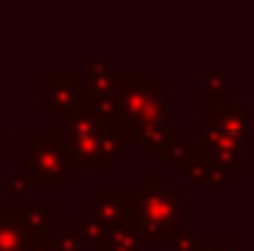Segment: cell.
<instances>
[{
    "label": "cell",
    "instance_id": "1",
    "mask_svg": "<svg viewBox=\"0 0 254 251\" xmlns=\"http://www.w3.org/2000/svg\"><path fill=\"white\" fill-rule=\"evenodd\" d=\"M55 135L64 148L71 171L81 174H110L119 161L129 158L126 126H103L81 107L55 116Z\"/></svg>",
    "mask_w": 254,
    "mask_h": 251
},
{
    "label": "cell",
    "instance_id": "2",
    "mask_svg": "<svg viewBox=\"0 0 254 251\" xmlns=\"http://www.w3.org/2000/svg\"><path fill=\"white\" fill-rule=\"evenodd\" d=\"M187 219V190L171 184V171H148L142 177V190H135V222L142 245L148 248H168L174 232L184 229Z\"/></svg>",
    "mask_w": 254,
    "mask_h": 251
},
{
    "label": "cell",
    "instance_id": "3",
    "mask_svg": "<svg viewBox=\"0 0 254 251\" xmlns=\"http://www.w3.org/2000/svg\"><path fill=\"white\" fill-rule=\"evenodd\" d=\"M26 177L32 190H64L71 168L55 129H26Z\"/></svg>",
    "mask_w": 254,
    "mask_h": 251
},
{
    "label": "cell",
    "instance_id": "4",
    "mask_svg": "<svg viewBox=\"0 0 254 251\" xmlns=\"http://www.w3.org/2000/svg\"><path fill=\"white\" fill-rule=\"evenodd\" d=\"M84 103V81L77 74H42L39 107L49 116H62Z\"/></svg>",
    "mask_w": 254,
    "mask_h": 251
},
{
    "label": "cell",
    "instance_id": "5",
    "mask_svg": "<svg viewBox=\"0 0 254 251\" xmlns=\"http://www.w3.org/2000/svg\"><path fill=\"white\" fill-rule=\"evenodd\" d=\"M132 206H135V190L132 187H103L97 190V200L84 203V213L97 216L106 229L119 226V222L132 219Z\"/></svg>",
    "mask_w": 254,
    "mask_h": 251
},
{
    "label": "cell",
    "instance_id": "6",
    "mask_svg": "<svg viewBox=\"0 0 254 251\" xmlns=\"http://www.w3.org/2000/svg\"><path fill=\"white\" fill-rule=\"evenodd\" d=\"M184 174L190 177L193 187H212V190H225L232 184V177H235L209 148H203V145L193 148V158H190V164H187Z\"/></svg>",
    "mask_w": 254,
    "mask_h": 251
},
{
    "label": "cell",
    "instance_id": "7",
    "mask_svg": "<svg viewBox=\"0 0 254 251\" xmlns=\"http://www.w3.org/2000/svg\"><path fill=\"white\" fill-rule=\"evenodd\" d=\"M16 213L19 222L26 226V232L32 235L36 245L49 242L55 235V206L45 200H16Z\"/></svg>",
    "mask_w": 254,
    "mask_h": 251
},
{
    "label": "cell",
    "instance_id": "8",
    "mask_svg": "<svg viewBox=\"0 0 254 251\" xmlns=\"http://www.w3.org/2000/svg\"><path fill=\"white\" fill-rule=\"evenodd\" d=\"M32 248H36V242L19 222L16 200L0 203V251H32Z\"/></svg>",
    "mask_w": 254,
    "mask_h": 251
},
{
    "label": "cell",
    "instance_id": "9",
    "mask_svg": "<svg viewBox=\"0 0 254 251\" xmlns=\"http://www.w3.org/2000/svg\"><path fill=\"white\" fill-rule=\"evenodd\" d=\"M142 248L145 245H142V235H138L135 222L126 219V222H119V226H113L110 232H106L103 245L97 251H142Z\"/></svg>",
    "mask_w": 254,
    "mask_h": 251
},
{
    "label": "cell",
    "instance_id": "10",
    "mask_svg": "<svg viewBox=\"0 0 254 251\" xmlns=\"http://www.w3.org/2000/svg\"><path fill=\"white\" fill-rule=\"evenodd\" d=\"M68 229L84 242V248H100V245H103V239H106V232H110L97 216L84 213V209H81V216H74V219L68 222Z\"/></svg>",
    "mask_w": 254,
    "mask_h": 251
},
{
    "label": "cell",
    "instance_id": "11",
    "mask_svg": "<svg viewBox=\"0 0 254 251\" xmlns=\"http://www.w3.org/2000/svg\"><path fill=\"white\" fill-rule=\"evenodd\" d=\"M229 107V77L209 74L203 77V113H219Z\"/></svg>",
    "mask_w": 254,
    "mask_h": 251
},
{
    "label": "cell",
    "instance_id": "12",
    "mask_svg": "<svg viewBox=\"0 0 254 251\" xmlns=\"http://www.w3.org/2000/svg\"><path fill=\"white\" fill-rule=\"evenodd\" d=\"M184 142H187V132L184 129H168L161 138H155L151 145H145L142 155L151 158V161H158V158H171V151L177 148V145H184Z\"/></svg>",
    "mask_w": 254,
    "mask_h": 251
},
{
    "label": "cell",
    "instance_id": "13",
    "mask_svg": "<svg viewBox=\"0 0 254 251\" xmlns=\"http://www.w3.org/2000/svg\"><path fill=\"white\" fill-rule=\"evenodd\" d=\"M203 235L193 232V229H180V232H174V239L168 242L171 251H203Z\"/></svg>",
    "mask_w": 254,
    "mask_h": 251
},
{
    "label": "cell",
    "instance_id": "14",
    "mask_svg": "<svg viewBox=\"0 0 254 251\" xmlns=\"http://www.w3.org/2000/svg\"><path fill=\"white\" fill-rule=\"evenodd\" d=\"M49 242H52V248H55V251H87L84 242L77 239L71 229H64V232H58V229H55V235H52Z\"/></svg>",
    "mask_w": 254,
    "mask_h": 251
},
{
    "label": "cell",
    "instance_id": "15",
    "mask_svg": "<svg viewBox=\"0 0 254 251\" xmlns=\"http://www.w3.org/2000/svg\"><path fill=\"white\" fill-rule=\"evenodd\" d=\"M10 200H26V193L32 190V184H29V177H26V171L23 174H10Z\"/></svg>",
    "mask_w": 254,
    "mask_h": 251
},
{
    "label": "cell",
    "instance_id": "16",
    "mask_svg": "<svg viewBox=\"0 0 254 251\" xmlns=\"http://www.w3.org/2000/svg\"><path fill=\"white\" fill-rule=\"evenodd\" d=\"M232 248H235V245H232V235L229 232H216L209 245H203V251H232Z\"/></svg>",
    "mask_w": 254,
    "mask_h": 251
},
{
    "label": "cell",
    "instance_id": "17",
    "mask_svg": "<svg viewBox=\"0 0 254 251\" xmlns=\"http://www.w3.org/2000/svg\"><path fill=\"white\" fill-rule=\"evenodd\" d=\"M10 155H13V135L6 129H0V161H6Z\"/></svg>",
    "mask_w": 254,
    "mask_h": 251
},
{
    "label": "cell",
    "instance_id": "18",
    "mask_svg": "<svg viewBox=\"0 0 254 251\" xmlns=\"http://www.w3.org/2000/svg\"><path fill=\"white\" fill-rule=\"evenodd\" d=\"M232 251H238V245H235V248H232Z\"/></svg>",
    "mask_w": 254,
    "mask_h": 251
}]
</instances>
